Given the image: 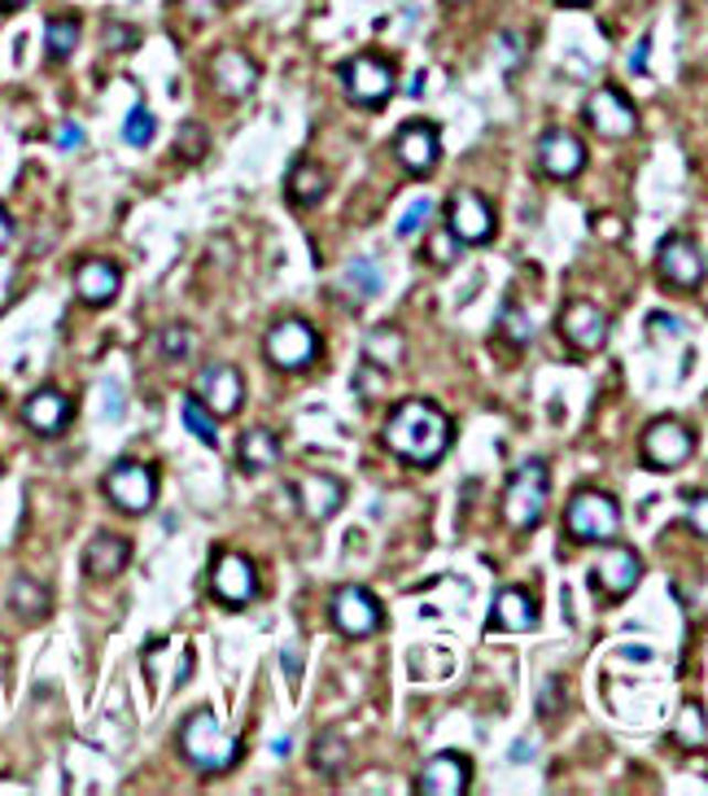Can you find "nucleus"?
I'll return each instance as SVG.
<instances>
[{
  "label": "nucleus",
  "mask_w": 708,
  "mask_h": 796,
  "mask_svg": "<svg viewBox=\"0 0 708 796\" xmlns=\"http://www.w3.org/2000/svg\"><path fill=\"white\" fill-rule=\"evenodd\" d=\"M329 617H333V630L346 635V639H367L376 626H380V604L367 586H337L333 591V604H329Z\"/></svg>",
  "instance_id": "nucleus-8"
},
{
  "label": "nucleus",
  "mask_w": 708,
  "mask_h": 796,
  "mask_svg": "<svg viewBox=\"0 0 708 796\" xmlns=\"http://www.w3.org/2000/svg\"><path fill=\"white\" fill-rule=\"evenodd\" d=\"M53 140H57V149H79L84 145V127L79 123H62Z\"/></svg>",
  "instance_id": "nucleus-43"
},
{
  "label": "nucleus",
  "mask_w": 708,
  "mask_h": 796,
  "mask_svg": "<svg viewBox=\"0 0 708 796\" xmlns=\"http://www.w3.org/2000/svg\"><path fill=\"white\" fill-rule=\"evenodd\" d=\"M184 425H189V434H193V438H202L206 447H215V443H219L215 416H211V412H206L197 399H189V403H184Z\"/></svg>",
  "instance_id": "nucleus-34"
},
{
  "label": "nucleus",
  "mask_w": 708,
  "mask_h": 796,
  "mask_svg": "<svg viewBox=\"0 0 708 796\" xmlns=\"http://www.w3.org/2000/svg\"><path fill=\"white\" fill-rule=\"evenodd\" d=\"M79 35H84L79 18H49V26H44V49H49V57H53V62H66V57L79 49Z\"/></svg>",
  "instance_id": "nucleus-30"
},
{
  "label": "nucleus",
  "mask_w": 708,
  "mask_h": 796,
  "mask_svg": "<svg viewBox=\"0 0 708 796\" xmlns=\"http://www.w3.org/2000/svg\"><path fill=\"white\" fill-rule=\"evenodd\" d=\"M293 495H298L302 517L315 521V526L329 521V517H337V508L346 503V486H342L333 473H302L298 486H293Z\"/></svg>",
  "instance_id": "nucleus-15"
},
{
  "label": "nucleus",
  "mask_w": 708,
  "mask_h": 796,
  "mask_svg": "<svg viewBox=\"0 0 708 796\" xmlns=\"http://www.w3.org/2000/svg\"><path fill=\"white\" fill-rule=\"evenodd\" d=\"M153 136H158V123H153V114L144 110V106H131L127 123H122V140H127L131 149H144Z\"/></svg>",
  "instance_id": "nucleus-33"
},
{
  "label": "nucleus",
  "mask_w": 708,
  "mask_h": 796,
  "mask_svg": "<svg viewBox=\"0 0 708 796\" xmlns=\"http://www.w3.org/2000/svg\"><path fill=\"white\" fill-rule=\"evenodd\" d=\"M687 521H691V530L708 539V495H691V503H687Z\"/></svg>",
  "instance_id": "nucleus-41"
},
{
  "label": "nucleus",
  "mask_w": 708,
  "mask_h": 796,
  "mask_svg": "<svg viewBox=\"0 0 708 796\" xmlns=\"http://www.w3.org/2000/svg\"><path fill=\"white\" fill-rule=\"evenodd\" d=\"M529 757H534V749H529V744H516V749H512V762H529Z\"/></svg>",
  "instance_id": "nucleus-50"
},
{
  "label": "nucleus",
  "mask_w": 708,
  "mask_h": 796,
  "mask_svg": "<svg viewBox=\"0 0 708 796\" xmlns=\"http://www.w3.org/2000/svg\"><path fill=\"white\" fill-rule=\"evenodd\" d=\"M211 84L224 93V97H249L254 93V84H258V66L240 53V49H219L215 57H211Z\"/></svg>",
  "instance_id": "nucleus-21"
},
{
  "label": "nucleus",
  "mask_w": 708,
  "mask_h": 796,
  "mask_svg": "<svg viewBox=\"0 0 708 796\" xmlns=\"http://www.w3.org/2000/svg\"><path fill=\"white\" fill-rule=\"evenodd\" d=\"M560 4H590V0H560Z\"/></svg>",
  "instance_id": "nucleus-52"
},
{
  "label": "nucleus",
  "mask_w": 708,
  "mask_h": 796,
  "mask_svg": "<svg viewBox=\"0 0 708 796\" xmlns=\"http://www.w3.org/2000/svg\"><path fill=\"white\" fill-rule=\"evenodd\" d=\"M162 354L167 359H189V346H193V338H189V329L184 325H171V329H162Z\"/></svg>",
  "instance_id": "nucleus-39"
},
{
  "label": "nucleus",
  "mask_w": 708,
  "mask_h": 796,
  "mask_svg": "<svg viewBox=\"0 0 708 796\" xmlns=\"http://www.w3.org/2000/svg\"><path fill=\"white\" fill-rule=\"evenodd\" d=\"M498 325H503V338L512 341V346H525V341L534 338V325H529V316H525V311H516V307H503Z\"/></svg>",
  "instance_id": "nucleus-37"
},
{
  "label": "nucleus",
  "mask_w": 708,
  "mask_h": 796,
  "mask_svg": "<svg viewBox=\"0 0 708 796\" xmlns=\"http://www.w3.org/2000/svg\"><path fill=\"white\" fill-rule=\"evenodd\" d=\"M280 661H285V670H289V682L298 687V679H302V661H298V652H293V648H285V652H280Z\"/></svg>",
  "instance_id": "nucleus-46"
},
{
  "label": "nucleus",
  "mask_w": 708,
  "mask_h": 796,
  "mask_svg": "<svg viewBox=\"0 0 708 796\" xmlns=\"http://www.w3.org/2000/svg\"><path fill=\"white\" fill-rule=\"evenodd\" d=\"M451 434H455V429H451V416H447L438 403H429V399H407V403H398V407L389 412V421H385V429H380V443L398 455V459L429 468V464H438V459L447 455Z\"/></svg>",
  "instance_id": "nucleus-1"
},
{
  "label": "nucleus",
  "mask_w": 708,
  "mask_h": 796,
  "mask_svg": "<svg viewBox=\"0 0 708 796\" xmlns=\"http://www.w3.org/2000/svg\"><path fill=\"white\" fill-rule=\"evenodd\" d=\"M22 421H26L40 438H57V434L71 425V399H66L62 390L44 385V390H35V394L22 403Z\"/></svg>",
  "instance_id": "nucleus-20"
},
{
  "label": "nucleus",
  "mask_w": 708,
  "mask_h": 796,
  "mask_svg": "<svg viewBox=\"0 0 708 796\" xmlns=\"http://www.w3.org/2000/svg\"><path fill=\"white\" fill-rule=\"evenodd\" d=\"M193 4V13L197 18H211V13H219V0H189Z\"/></svg>",
  "instance_id": "nucleus-48"
},
{
  "label": "nucleus",
  "mask_w": 708,
  "mask_h": 796,
  "mask_svg": "<svg viewBox=\"0 0 708 796\" xmlns=\"http://www.w3.org/2000/svg\"><path fill=\"white\" fill-rule=\"evenodd\" d=\"M285 193H289L293 206L311 211V206H320L329 198V171L320 162H293V171L285 180Z\"/></svg>",
  "instance_id": "nucleus-26"
},
{
  "label": "nucleus",
  "mask_w": 708,
  "mask_h": 796,
  "mask_svg": "<svg viewBox=\"0 0 708 796\" xmlns=\"http://www.w3.org/2000/svg\"><path fill=\"white\" fill-rule=\"evenodd\" d=\"M429 215H433V202H429V198H416V202L403 211V220H398V227H394V232L407 241V236H416L420 227L429 224Z\"/></svg>",
  "instance_id": "nucleus-38"
},
{
  "label": "nucleus",
  "mask_w": 708,
  "mask_h": 796,
  "mask_svg": "<svg viewBox=\"0 0 708 796\" xmlns=\"http://www.w3.org/2000/svg\"><path fill=\"white\" fill-rule=\"evenodd\" d=\"M560 333H565V341H569L573 350H582V354L603 350V341H608V316H603L594 303H582V298H578V303L565 307Z\"/></svg>",
  "instance_id": "nucleus-17"
},
{
  "label": "nucleus",
  "mask_w": 708,
  "mask_h": 796,
  "mask_svg": "<svg viewBox=\"0 0 708 796\" xmlns=\"http://www.w3.org/2000/svg\"><path fill=\"white\" fill-rule=\"evenodd\" d=\"M101 394H106V421H118V412H122V385H118V381H106Z\"/></svg>",
  "instance_id": "nucleus-44"
},
{
  "label": "nucleus",
  "mask_w": 708,
  "mask_h": 796,
  "mask_svg": "<svg viewBox=\"0 0 708 796\" xmlns=\"http://www.w3.org/2000/svg\"><path fill=\"white\" fill-rule=\"evenodd\" d=\"M469 762L460 753H438L425 762L420 779H416V793L420 796H464L469 793Z\"/></svg>",
  "instance_id": "nucleus-18"
},
{
  "label": "nucleus",
  "mask_w": 708,
  "mask_h": 796,
  "mask_svg": "<svg viewBox=\"0 0 708 796\" xmlns=\"http://www.w3.org/2000/svg\"><path fill=\"white\" fill-rule=\"evenodd\" d=\"M708 735V722H705V709L700 704H683L678 709V726H674V740L683 749H700Z\"/></svg>",
  "instance_id": "nucleus-32"
},
{
  "label": "nucleus",
  "mask_w": 708,
  "mask_h": 796,
  "mask_svg": "<svg viewBox=\"0 0 708 796\" xmlns=\"http://www.w3.org/2000/svg\"><path fill=\"white\" fill-rule=\"evenodd\" d=\"M451 4H460V0H451Z\"/></svg>",
  "instance_id": "nucleus-53"
},
{
  "label": "nucleus",
  "mask_w": 708,
  "mask_h": 796,
  "mask_svg": "<svg viewBox=\"0 0 708 796\" xmlns=\"http://www.w3.org/2000/svg\"><path fill=\"white\" fill-rule=\"evenodd\" d=\"M136 44V31H122V26H110V49H127Z\"/></svg>",
  "instance_id": "nucleus-47"
},
{
  "label": "nucleus",
  "mask_w": 708,
  "mask_h": 796,
  "mask_svg": "<svg viewBox=\"0 0 708 796\" xmlns=\"http://www.w3.org/2000/svg\"><path fill=\"white\" fill-rule=\"evenodd\" d=\"M9 236H13V220H9V211L0 206V250L9 245Z\"/></svg>",
  "instance_id": "nucleus-49"
},
{
  "label": "nucleus",
  "mask_w": 708,
  "mask_h": 796,
  "mask_svg": "<svg viewBox=\"0 0 708 796\" xmlns=\"http://www.w3.org/2000/svg\"><path fill=\"white\" fill-rule=\"evenodd\" d=\"M175 749L189 766L206 771V775H219V771H233L236 757H240V740L224 731V722L211 713V709H197L180 722L175 731Z\"/></svg>",
  "instance_id": "nucleus-2"
},
{
  "label": "nucleus",
  "mask_w": 708,
  "mask_h": 796,
  "mask_svg": "<svg viewBox=\"0 0 708 796\" xmlns=\"http://www.w3.org/2000/svg\"><path fill=\"white\" fill-rule=\"evenodd\" d=\"M9 604H13V613H18L22 622H44V617L53 613V595H49V586H44V582H35L31 573H18V577H13Z\"/></svg>",
  "instance_id": "nucleus-28"
},
{
  "label": "nucleus",
  "mask_w": 708,
  "mask_h": 796,
  "mask_svg": "<svg viewBox=\"0 0 708 796\" xmlns=\"http://www.w3.org/2000/svg\"><path fill=\"white\" fill-rule=\"evenodd\" d=\"M197 403L211 412V416H236L240 403H245V376L236 372L233 363H211L197 372Z\"/></svg>",
  "instance_id": "nucleus-11"
},
{
  "label": "nucleus",
  "mask_w": 708,
  "mask_h": 796,
  "mask_svg": "<svg viewBox=\"0 0 708 796\" xmlns=\"http://www.w3.org/2000/svg\"><path fill=\"white\" fill-rule=\"evenodd\" d=\"M236 464H240L245 473H267V468H276V464H280V443H276V434L262 429V425L245 429L240 443H236Z\"/></svg>",
  "instance_id": "nucleus-27"
},
{
  "label": "nucleus",
  "mask_w": 708,
  "mask_h": 796,
  "mask_svg": "<svg viewBox=\"0 0 708 796\" xmlns=\"http://www.w3.org/2000/svg\"><path fill=\"white\" fill-rule=\"evenodd\" d=\"M656 272H661V280L674 285V289H696V285L705 280L708 267H705L700 245H696L691 236L674 232V236H665L661 250H656Z\"/></svg>",
  "instance_id": "nucleus-10"
},
{
  "label": "nucleus",
  "mask_w": 708,
  "mask_h": 796,
  "mask_svg": "<svg viewBox=\"0 0 708 796\" xmlns=\"http://www.w3.org/2000/svg\"><path fill=\"white\" fill-rule=\"evenodd\" d=\"M131 561V543L118 539V534H97L88 548H84V573L88 577H118Z\"/></svg>",
  "instance_id": "nucleus-25"
},
{
  "label": "nucleus",
  "mask_w": 708,
  "mask_h": 796,
  "mask_svg": "<svg viewBox=\"0 0 708 796\" xmlns=\"http://www.w3.org/2000/svg\"><path fill=\"white\" fill-rule=\"evenodd\" d=\"M538 167H543L551 180H573V176L587 167V145H582L573 131H565V127L543 131V140H538Z\"/></svg>",
  "instance_id": "nucleus-16"
},
{
  "label": "nucleus",
  "mask_w": 708,
  "mask_h": 796,
  "mask_svg": "<svg viewBox=\"0 0 708 796\" xmlns=\"http://www.w3.org/2000/svg\"><path fill=\"white\" fill-rule=\"evenodd\" d=\"M394 153L411 176H429L438 167V127L433 123H407L394 140Z\"/></svg>",
  "instance_id": "nucleus-19"
},
{
  "label": "nucleus",
  "mask_w": 708,
  "mask_h": 796,
  "mask_svg": "<svg viewBox=\"0 0 708 796\" xmlns=\"http://www.w3.org/2000/svg\"><path fill=\"white\" fill-rule=\"evenodd\" d=\"M262 354L280 372H302V368H311L320 359V333L307 320H280L262 338Z\"/></svg>",
  "instance_id": "nucleus-6"
},
{
  "label": "nucleus",
  "mask_w": 708,
  "mask_h": 796,
  "mask_svg": "<svg viewBox=\"0 0 708 796\" xmlns=\"http://www.w3.org/2000/svg\"><path fill=\"white\" fill-rule=\"evenodd\" d=\"M647 325H652V333H656V338H683V320H678V316H665V311H656Z\"/></svg>",
  "instance_id": "nucleus-42"
},
{
  "label": "nucleus",
  "mask_w": 708,
  "mask_h": 796,
  "mask_svg": "<svg viewBox=\"0 0 708 796\" xmlns=\"http://www.w3.org/2000/svg\"><path fill=\"white\" fill-rule=\"evenodd\" d=\"M342 88H346V97L354 106H385L394 97V88H398V75H394V66L385 57L358 53L342 66Z\"/></svg>",
  "instance_id": "nucleus-7"
},
{
  "label": "nucleus",
  "mask_w": 708,
  "mask_h": 796,
  "mask_svg": "<svg viewBox=\"0 0 708 796\" xmlns=\"http://www.w3.org/2000/svg\"><path fill=\"white\" fill-rule=\"evenodd\" d=\"M547 495H551V473L543 459H529L512 473L507 490H503V517L512 530H534L547 512Z\"/></svg>",
  "instance_id": "nucleus-3"
},
{
  "label": "nucleus",
  "mask_w": 708,
  "mask_h": 796,
  "mask_svg": "<svg viewBox=\"0 0 708 796\" xmlns=\"http://www.w3.org/2000/svg\"><path fill=\"white\" fill-rule=\"evenodd\" d=\"M447 227L460 236V245H485L494 236V206L472 193V189H460L451 202H447Z\"/></svg>",
  "instance_id": "nucleus-12"
},
{
  "label": "nucleus",
  "mask_w": 708,
  "mask_h": 796,
  "mask_svg": "<svg viewBox=\"0 0 708 796\" xmlns=\"http://www.w3.org/2000/svg\"><path fill=\"white\" fill-rule=\"evenodd\" d=\"M101 490H106V499L115 503L118 512L144 517L153 508V499H158V473L149 464H140V459H118L115 468L106 473Z\"/></svg>",
  "instance_id": "nucleus-5"
},
{
  "label": "nucleus",
  "mask_w": 708,
  "mask_h": 796,
  "mask_svg": "<svg viewBox=\"0 0 708 796\" xmlns=\"http://www.w3.org/2000/svg\"><path fill=\"white\" fill-rule=\"evenodd\" d=\"M411 670H416L420 679H442V675H451V670H455V661H451L447 652L420 648V652H411Z\"/></svg>",
  "instance_id": "nucleus-35"
},
{
  "label": "nucleus",
  "mask_w": 708,
  "mask_h": 796,
  "mask_svg": "<svg viewBox=\"0 0 708 796\" xmlns=\"http://www.w3.org/2000/svg\"><path fill=\"white\" fill-rule=\"evenodd\" d=\"M118 285H122V276H118L115 263H106V258H84L75 267V294L88 307H110L118 298Z\"/></svg>",
  "instance_id": "nucleus-24"
},
{
  "label": "nucleus",
  "mask_w": 708,
  "mask_h": 796,
  "mask_svg": "<svg viewBox=\"0 0 708 796\" xmlns=\"http://www.w3.org/2000/svg\"><path fill=\"white\" fill-rule=\"evenodd\" d=\"M342 289L351 294L354 303H367V298H376L380 289H385V272H380V263L376 258H351L346 267H342Z\"/></svg>",
  "instance_id": "nucleus-29"
},
{
  "label": "nucleus",
  "mask_w": 708,
  "mask_h": 796,
  "mask_svg": "<svg viewBox=\"0 0 708 796\" xmlns=\"http://www.w3.org/2000/svg\"><path fill=\"white\" fill-rule=\"evenodd\" d=\"M565 530L578 543H612L621 530V508L603 490H578L565 508Z\"/></svg>",
  "instance_id": "nucleus-4"
},
{
  "label": "nucleus",
  "mask_w": 708,
  "mask_h": 796,
  "mask_svg": "<svg viewBox=\"0 0 708 796\" xmlns=\"http://www.w3.org/2000/svg\"><path fill=\"white\" fill-rule=\"evenodd\" d=\"M202 149H206V131H202L197 123H189V127L180 131V153H184V158H202Z\"/></svg>",
  "instance_id": "nucleus-40"
},
{
  "label": "nucleus",
  "mask_w": 708,
  "mask_h": 796,
  "mask_svg": "<svg viewBox=\"0 0 708 796\" xmlns=\"http://www.w3.org/2000/svg\"><path fill=\"white\" fill-rule=\"evenodd\" d=\"M211 591H215V599H224L228 608H240V604L254 599L258 573H254V565H249L240 552H219V556H215V569H211Z\"/></svg>",
  "instance_id": "nucleus-14"
},
{
  "label": "nucleus",
  "mask_w": 708,
  "mask_h": 796,
  "mask_svg": "<svg viewBox=\"0 0 708 796\" xmlns=\"http://www.w3.org/2000/svg\"><path fill=\"white\" fill-rule=\"evenodd\" d=\"M639 577H643V561H639V552H630V548H608V552H603V561L594 565V582H599V591H603V595H612V599L630 595V591L639 586Z\"/></svg>",
  "instance_id": "nucleus-22"
},
{
  "label": "nucleus",
  "mask_w": 708,
  "mask_h": 796,
  "mask_svg": "<svg viewBox=\"0 0 708 796\" xmlns=\"http://www.w3.org/2000/svg\"><path fill=\"white\" fill-rule=\"evenodd\" d=\"M429 258H433L438 267L455 263V258H460V236H455L451 227H438V232L429 236Z\"/></svg>",
  "instance_id": "nucleus-36"
},
{
  "label": "nucleus",
  "mask_w": 708,
  "mask_h": 796,
  "mask_svg": "<svg viewBox=\"0 0 708 796\" xmlns=\"http://www.w3.org/2000/svg\"><path fill=\"white\" fill-rule=\"evenodd\" d=\"M587 123L599 136H608V140H625V136L639 131V114L630 106V97L616 93V88H594V93H590Z\"/></svg>",
  "instance_id": "nucleus-13"
},
{
  "label": "nucleus",
  "mask_w": 708,
  "mask_h": 796,
  "mask_svg": "<svg viewBox=\"0 0 708 796\" xmlns=\"http://www.w3.org/2000/svg\"><path fill=\"white\" fill-rule=\"evenodd\" d=\"M4 9H18V4H31V0H0Z\"/></svg>",
  "instance_id": "nucleus-51"
},
{
  "label": "nucleus",
  "mask_w": 708,
  "mask_h": 796,
  "mask_svg": "<svg viewBox=\"0 0 708 796\" xmlns=\"http://www.w3.org/2000/svg\"><path fill=\"white\" fill-rule=\"evenodd\" d=\"M647 53H652V35H643V40L634 44V53H630V71H634V75L647 66Z\"/></svg>",
  "instance_id": "nucleus-45"
},
{
  "label": "nucleus",
  "mask_w": 708,
  "mask_h": 796,
  "mask_svg": "<svg viewBox=\"0 0 708 796\" xmlns=\"http://www.w3.org/2000/svg\"><path fill=\"white\" fill-rule=\"evenodd\" d=\"M534 626H538V604H534V595L521 591V586H503V591L494 595V604H490V630H512V635H521V630H534Z\"/></svg>",
  "instance_id": "nucleus-23"
},
{
  "label": "nucleus",
  "mask_w": 708,
  "mask_h": 796,
  "mask_svg": "<svg viewBox=\"0 0 708 796\" xmlns=\"http://www.w3.org/2000/svg\"><path fill=\"white\" fill-rule=\"evenodd\" d=\"M696 452V434L683 425V421H652L647 434H643V459L647 468H661V473H674L683 468Z\"/></svg>",
  "instance_id": "nucleus-9"
},
{
  "label": "nucleus",
  "mask_w": 708,
  "mask_h": 796,
  "mask_svg": "<svg viewBox=\"0 0 708 796\" xmlns=\"http://www.w3.org/2000/svg\"><path fill=\"white\" fill-rule=\"evenodd\" d=\"M346 740L337 735V731H324L315 744H311V766L320 771V775H337L342 766H346Z\"/></svg>",
  "instance_id": "nucleus-31"
}]
</instances>
